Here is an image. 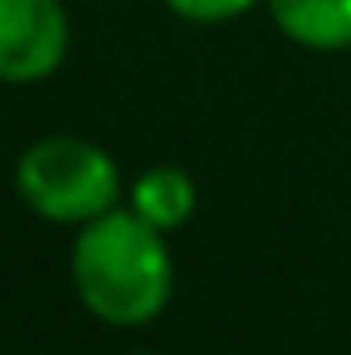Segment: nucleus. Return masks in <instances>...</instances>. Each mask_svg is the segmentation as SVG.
<instances>
[{
	"label": "nucleus",
	"mask_w": 351,
	"mask_h": 355,
	"mask_svg": "<svg viewBox=\"0 0 351 355\" xmlns=\"http://www.w3.org/2000/svg\"><path fill=\"white\" fill-rule=\"evenodd\" d=\"M72 284L95 320L140 329L167 311L176 261L158 225L131 207H113L81 225L72 243Z\"/></svg>",
	"instance_id": "nucleus-1"
},
{
	"label": "nucleus",
	"mask_w": 351,
	"mask_h": 355,
	"mask_svg": "<svg viewBox=\"0 0 351 355\" xmlns=\"http://www.w3.org/2000/svg\"><path fill=\"white\" fill-rule=\"evenodd\" d=\"M14 184L36 216L54 225H86L122 198V171L99 144L81 135H45L23 148Z\"/></svg>",
	"instance_id": "nucleus-2"
},
{
	"label": "nucleus",
	"mask_w": 351,
	"mask_h": 355,
	"mask_svg": "<svg viewBox=\"0 0 351 355\" xmlns=\"http://www.w3.org/2000/svg\"><path fill=\"white\" fill-rule=\"evenodd\" d=\"M68 41L63 0H0V81H45L68 59Z\"/></svg>",
	"instance_id": "nucleus-3"
},
{
	"label": "nucleus",
	"mask_w": 351,
	"mask_h": 355,
	"mask_svg": "<svg viewBox=\"0 0 351 355\" xmlns=\"http://www.w3.org/2000/svg\"><path fill=\"white\" fill-rule=\"evenodd\" d=\"M275 27L302 50H351V0H266Z\"/></svg>",
	"instance_id": "nucleus-4"
},
{
	"label": "nucleus",
	"mask_w": 351,
	"mask_h": 355,
	"mask_svg": "<svg viewBox=\"0 0 351 355\" xmlns=\"http://www.w3.org/2000/svg\"><path fill=\"white\" fill-rule=\"evenodd\" d=\"M194 207H198V189H194V180L171 162L149 166V171L131 184V211H140L162 234H167V230H180L185 220L194 216Z\"/></svg>",
	"instance_id": "nucleus-5"
},
{
	"label": "nucleus",
	"mask_w": 351,
	"mask_h": 355,
	"mask_svg": "<svg viewBox=\"0 0 351 355\" xmlns=\"http://www.w3.org/2000/svg\"><path fill=\"white\" fill-rule=\"evenodd\" d=\"M262 0H167V9L176 18H185V23H230V18L248 14V9H257Z\"/></svg>",
	"instance_id": "nucleus-6"
}]
</instances>
